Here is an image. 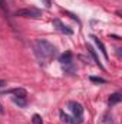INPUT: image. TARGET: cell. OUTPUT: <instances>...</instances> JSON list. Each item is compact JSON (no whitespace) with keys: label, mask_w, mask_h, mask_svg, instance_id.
Returning a JSON list of instances; mask_svg holds the SVG:
<instances>
[{"label":"cell","mask_w":122,"mask_h":124,"mask_svg":"<svg viewBox=\"0 0 122 124\" xmlns=\"http://www.w3.org/2000/svg\"><path fill=\"white\" fill-rule=\"evenodd\" d=\"M0 7L7 12V6H6V1H4V0H0Z\"/></svg>","instance_id":"15"},{"label":"cell","mask_w":122,"mask_h":124,"mask_svg":"<svg viewBox=\"0 0 122 124\" xmlns=\"http://www.w3.org/2000/svg\"><path fill=\"white\" fill-rule=\"evenodd\" d=\"M88 52H89V55H91L92 58H93L95 63H96V65H98V66H99L101 69H105V68H103V65H102V63H101V61H99V58H98V55H96L95 49H93L92 46H89V45H88Z\"/></svg>","instance_id":"8"},{"label":"cell","mask_w":122,"mask_h":124,"mask_svg":"<svg viewBox=\"0 0 122 124\" xmlns=\"http://www.w3.org/2000/svg\"><path fill=\"white\" fill-rule=\"evenodd\" d=\"M34 51L40 61H49L56 54V48L46 39H37L34 43Z\"/></svg>","instance_id":"1"},{"label":"cell","mask_w":122,"mask_h":124,"mask_svg":"<svg viewBox=\"0 0 122 124\" xmlns=\"http://www.w3.org/2000/svg\"><path fill=\"white\" fill-rule=\"evenodd\" d=\"M4 85H7V84H6V81H3V79H0V88H1V87H4Z\"/></svg>","instance_id":"17"},{"label":"cell","mask_w":122,"mask_h":124,"mask_svg":"<svg viewBox=\"0 0 122 124\" xmlns=\"http://www.w3.org/2000/svg\"><path fill=\"white\" fill-rule=\"evenodd\" d=\"M103 118H105V124H112V117L109 118V116H108V114H106Z\"/></svg>","instance_id":"14"},{"label":"cell","mask_w":122,"mask_h":124,"mask_svg":"<svg viewBox=\"0 0 122 124\" xmlns=\"http://www.w3.org/2000/svg\"><path fill=\"white\" fill-rule=\"evenodd\" d=\"M3 94H13V95H17V97H26L27 95L26 90H23V88H13V90H9V91H6Z\"/></svg>","instance_id":"9"},{"label":"cell","mask_w":122,"mask_h":124,"mask_svg":"<svg viewBox=\"0 0 122 124\" xmlns=\"http://www.w3.org/2000/svg\"><path fill=\"white\" fill-rule=\"evenodd\" d=\"M53 26H55V28H56V29H58L59 32L65 33V35H72V33H73V31H72L69 26L63 25V23H62L59 19H55V20H53Z\"/></svg>","instance_id":"4"},{"label":"cell","mask_w":122,"mask_h":124,"mask_svg":"<svg viewBox=\"0 0 122 124\" xmlns=\"http://www.w3.org/2000/svg\"><path fill=\"white\" fill-rule=\"evenodd\" d=\"M32 123L33 124H43L42 123V117H40L39 114H34V116L32 117Z\"/></svg>","instance_id":"12"},{"label":"cell","mask_w":122,"mask_h":124,"mask_svg":"<svg viewBox=\"0 0 122 124\" xmlns=\"http://www.w3.org/2000/svg\"><path fill=\"white\" fill-rule=\"evenodd\" d=\"M12 101L14 104H17L19 107H26V104H27L26 97H17V95H14V97H12Z\"/></svg>","instance_id":"10"},{"label":"cell","mask_w":122,"mask_h":124,"mask_svg":"<svg viewBox=\"0 0 122 124\" xmlns=\"http://www.w3.org/2000/svg\"><path fill=\"white\" fill-rule=\"evenodd\" d=\"M65 13H66V15H69V16H70L72 19H75V20H78V22H79V19H78V17H76V16L73 15V13H69V12H65Z\"/></svg>","instance_id":"16"},{"label":"cell","mask_w":122,"mask_h":124,"mask_svg":"<svg viewBox=\"0 0 122 124\" xmlns=\"http://www.w3.org/2000/svg\"><path fill=\"white\" fill-rule=\"evenodd\" d=\"M16 16H20V17H32V19H37L42 16V12L39 9H34V7H26V9H20L16 12Z\"/></svg>","instance_id":"2"},{"label":"cell","mask_w":122,"mask_h":124,"mask_svg":"<svg viewBox=\"0 0 122 124\" xmlns=\"http://www.w3.org/2000/svg\"><path fill=\"white\" fill-rule=\"evenodd\" d=\"M68 107H69L70 113L75 116V118H81V117H82V114H83V107H82L79 102H76V101H70V102L68 104Z\"/></svg>","instance_id":"3"},{"label":"cell","mask_w":122,"mask_h":124,"mask_svg":"<svg viewBox=\"0 0 122 124\" xmlns=\"http://www.w3.org/2000/svg\"><path fill=\"white\" fill-rule=\"evenodd\" d=\"M91 39H93V42L96 43V46L99 48V51L102 52V55H103V56H105V59L108 61V59H109V56H108V52H106V48H105V45H103V43H102V42H101V40H99L96 36H93V35L91 36Z\"/></svg>","instance_id":"6"},{"label":"cell","mask_w":122,"mask_h":124,"mask_svg":"<svg viewBox=\"0 0 122 124\" xmlns=\"http://www.w3.org/2000/svg\"><path fill=\"white\" fill-rule=\"evenodd\" d=\"M121 100H122V95L119 93H115L109 97V101H108V102H109V105H115V104H118Z\"/></svg>","instance_id":"11"},{"label":"cell","mask_w":122,"mask_h":124,"mask_svg":"<svg viewBox=\"0 0 122 124\" xmlns=\"http://www.w3.org/2000/svg\"><path fill=\"white\" fill-rule=\"evenodd\" d=\"M72 59H73V56H72L70 52H66V54L59 56V62L62 65H72Z\"/></svg>","instance_id":"7"},{"label":"cell","mask_w":122,"mask_h":124,"mask_svg":"<svg viewBox=\"0 0 122 124\" xmlns=\"http://www.w3.org/2000/svg\"><path fill=\"white\" fill-rule=\"evenodd\" d=\"M61 120L66 124H81L83 121L82 117H81V118H70V117H69L68 114H65L63 111H61Z\"/></svg>","instance_id":"5"},{"label":"cell","mask_w":122,"mask_h":124,"mask_svg":"<svg viewBox=\"0 0 122 124\" xmlns=\"http://www.w3.org/2000/svg\"><path fill=\"white\" fill-rule=\"evenodd\" d=\"M0 114H4V110H3V105L0 104Z\"/></svg>","instance_id":"18"},{"label":"cell","mask_w":122,"mask_h":124,"mask_svg":"<svg viewBox=\"0 0 122 124\" xmlns=\"http://www.w3.org/2000/svg\"><path fill=\"white\" fill-rule=\"evenodd\" d=\"M92 82H98V84H106V79L103 78H99V77H91Z\"/></svg>","instance_id":"13"}]
</instances>
